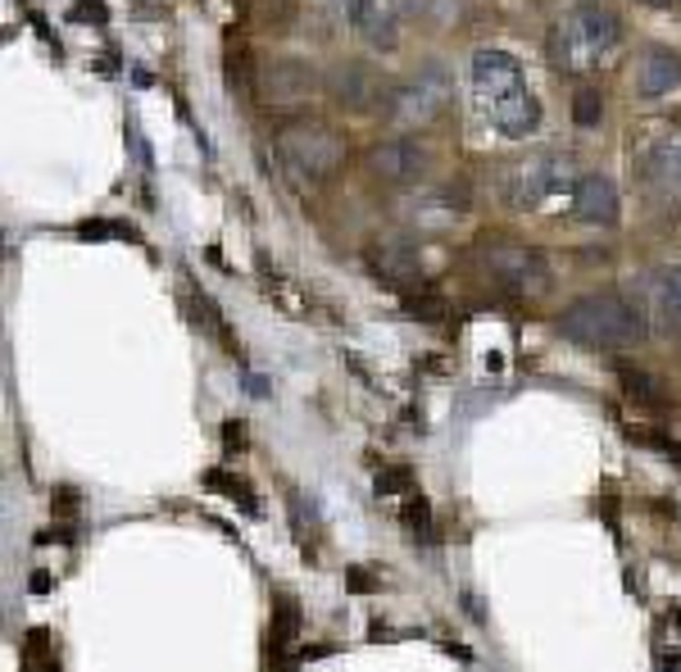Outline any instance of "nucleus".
<instances>
[{"label":"nucleus","mask_w":681,"mask_h":672,"mask_svg":"<svg viewBox=\"0 0 681 672\" xmlns=\"http://www.w3.org/2000/svg\"><path fill=\"white\" fill-rule=\"evenodd\" d=\"M473 92H478V105L486 109V118L504 137H527L536 133L541 123V105L536 96L527 92V73L523 64L509 55V51H478L473 55Z\"/></svg>","instance_id":"obj_1"},{"label":"nucleus","mask_w":681,"mask_h":672,"mask_svg":"<svg viewBox=\"0 0 681 672\" xmlns=\"http://www.w3.org/2000/svg\"><path fill=\"white\" fill-rule=\"evenodd\" d=\"M559 332L582 350H622V346H641L650 323L641 305H631L622 296H586L573 309H564Z\"/></svg>","instance_id":"obj_2"},{"label":"nucleus","mask_w":681,"mask_h":672,"mask_svg":"<svg viewBox=\"0 0 681 672\" xmlns=\"http://www.w3.org/2000/svg\"><path fill=\"white\" fill-rule=\"evenodd\" d=\"M618 19L600 6H577L559 19V28L549 32V60L564 73H590L614 46H618Z\"/></svg>","instance_id":"obj_3"},{"label":"nucleus","mask_w":681,"mask_h":672,"mask_svg":"<svg viewBox=\"0 0 681 672\" xmlns=\"http://www.w3.org/2000/svg\"><path fill=\"white\" fill-rule=\"evenodd\" d=\"M277 155L295 178L305 182H332L346 164V141H340L327 123H291L277 133Z\"/></svg>","instance_id":"obj_4"},{"label":"nucleus","mask_w":681,"mask_h":672,"mask_svg":"<svg viewBox=\"0 0 681 672\" xmlns=\"http://www.w3.org/2000/svg\"><path fill=\"white\" fill-rule=\"evenodd\" d=\"M450 92H454V87H450L446 69L422 64L413 77H405L400 87L387 92V118L396 123V128H428L432 118L446 114Z\"/></svg>","instance_id":"obj_5"},{"label":"nucleus","mask_w":681,"mask_h":672,"mask_svg":"<svg viewBox=\"0 0 681 672\" xmlns=\"http://www.w3.org/2000/svg\"><path fill=\"white\" fill-rule=\"evenodd\" d=\"M478 260H482L486 277L500 291H509V296H518V301L541 296V291L549 286V269H545V260L536 255L532 245H518V241H482L478 245Z\"/></svg>","instance_id":"obj_6"},{"label":"nucleus","mask_w":681,"mask_h":672,"mask_svg":"<svg viewBox=\"0 0 681 672\" xmlns=\"http://www.w3.org/2000/svg\"><path fill=\"white\" fill-rule=\"evenodd\" d=\"M318 73L305 64V60H269L254 73V92H260L264 109H277V114H295L305 109L314 96H318Z\"/></svg>","instance_id":"obj_7"},{"label":"nucleus","mask_w":681,"mask_h":672,"mask_svg":"<svg viewBox=\"0 0 681 672\" xmlns=\"http://www.w3.org/2000/svg\"><path fill=\"white\" fill-rule=\"evenodd\" d=\"M577 168L568 155H532V159H518L514 168H509V200H514L518 209H536L545 196H555L564 187H577Z\"/></svg>","instance_id":"obj_8"},{"label":"nucleus","mask_w":681,"mask_h":672,"mask_svg":"<svg viewBox=\"0 0 681 672\" xmlns=\"http://www.w3.org/2000/svg\"><path fill=\"white\" fill-rule=\"evenodd\" d=\"M323 92H327L332 105H340V109H373V105L387 101V82H381L368 64L346 60V64H332V69H327Z\"/></svg>","instance_id":"obj_9"},{"label":"nucleus","mask_w":681,"mask_h":672,"mask_svg":"<svg viewBox=\"0 0 681 672\" xmlns=\"http://www.w3.org/2000/svg\"><path fill=\"white\" fill-rule=\"evenodd\" d=\"M422 168H428V155H422V146L405 141V137H391V141H377L368 150V174L377 182L387 187H409L422 178Z\"/></svg>","instance_id":"obj_10"},{"label":"nucleus","mask_w":681,"mask_h":672,"mask_svg":"<svg viewBox=\"0 0 681 672\" xmlns=\"http://www.w3.org/2000/svg\"><path fill=\"white\" fill-rule=\"evenodd\" d=\"M368 269L377 282H387L396 291H409V286H422V255L405 241H381V245H368Z\"/></svg>","instance_id":"obj_11"},{"label":"nucleus","mask_w":681,"mask_h":672,"mask_svg":"<svg viewBox=\"0 0 681 672\" xmlns=\"http://www.w3.org/2000/svg\"><path fill=\"white\" fill-rule=\"evenodd\" d=\"M336 6L373 51H396L400 28H396V10L387 6V0H336Z\"/></svg>","instance_id":"obj_12"},{"label":"nucleus","mask_w":681,"mask_h":672,"mask_svg":"<svg viewBox=\"0 0 681 672\" xmlns=\"http://www.w3.org/2000/svg\"><path fill=\"white\" fill-rule=\"evenodd\" d=\"M573 209H577L582 223L609 228L618 219V187L605 174H582L577 187H573Z\"/></svg>","instance_id":"obj_13"},{"label":"nucleus","mask_w":681,"mask_h":672,"mask_svg":"<svg viewBox=\"0 0 681 672\" xmlns=\"http://www.w3.org/2000/svg\"><path fill=\"white\" fill-rule=\"evenodd\" d=\"M681 82V55L672 46H650L641 55V69H636V87H641L646 101H659L668 92H677Z\"/></svg>","instance_id":"obj_14"},{"label":"nucleus","mask_w":681,"mask_h":672,"mask_svg":"<svg viewBox=\"0 0 681 672\" xmlns=\"http://www.w3.org/2000/svg\"><path fill=\"white\" fill-rule=\"evenodd\" d=\"M646 178H650V191L668 204H681V137H668L650 150L646 159Z\"/></svg>","instance_id":"obj_15"},{"label":"nucleus","mask_w":681,"mask_h":672,"mask_svg":"<svg viewBox=\"0 0 681 672\" xmlns=\"http://www.w3.org/2000/svg\"><path fill=\"white\" fill-rule=\"evenodd\" d=\"M650 301L668 323H681V269H659L650 277Z\"/></svg>","instance_id":"obj_16"},{"label":"nucleus","mask_w":681,"mask_h":672,"mask_svg":"<svg viewBox=\"0 0 681 672\" xmlns=\"http://www.w3.org/2000/svg\"><path fill=\"white\" fill-rule=\"evenodd\" d=\"M295 637H301V605H295L291 596L277 600V613H273V641L277 645H291Z\"/></svg>","instance_id":"obj_17"},{"label":"nucleus","mask_w":681,"mask_h":672,"mask_svg":"<svg viewBox=\"0 0 681 672\" xmlns=\"http://www.w3.org/2000/svg\"><path fill=\"white\" fill-rule=\"evenodd\" d=\"M600 114H605L600 92H577L573 96V123H577V128H595V123H600Z\"/></svg>","instance_id":"obj_18"},{"label":"nucleus","mask_w":681,"mask_h":672,"mask_svg":"<svg viewBox=\"0 0 681 672\" xmlns=\"http://www.w3.org/2000/svg\"><path fill=\"white\" fill-rule=\"evenodd\" d=\"M245 10H250L254 19H264V23L273 28V23H286L295 6H291V0H245Z\"/></svg>","instance_id":"obj_19"},{"label":"nucleus","mask_w":681,"mask_h":672,"mask_svg":"<svg viewBox=\"0 0 681 672\" xmlns=\"http://www.w3.org/2000/svg\"><path fill=\"white\" fill-rule=\"evenodd\" d=\"M205 482H209V486H219V491H223V495H232V500H241L245 510H254V500L245 495V482H241V477H228V473H219V469H214V473H205Z\"/></svg>","instance_id":"obj_20"},{"label":"nucleus","mask_w":681,"mask_h":672,"mask_svg":"<svg viewBox=\"0 0 681 672\" xmlns=\"http://www.w3.org/2000/svg\"><path fill=\"white\" fill-rule=\"evenodd\" d=\"M409 486H413L409 469H381V473H377V495H400V491H409Z\"/></svg>","instance_id":"obj_21"},{"label":"nucleus","mask_w":681,"mask_h":672,"mask_svg":"<svg viewBox=\"0 0 681 672\" xmlns=\"http://www.w3.org/2000/svg\"><path fill=\"white\" fill-rule=\"evenodd\" d=\"M622 377H627V391H631V396H641V400H650V405L663 400V396L650 387V377H641V372H622Z\"/></svg>","instance_id":"obj_22"},{"label":"nucleus","mask_w":681,"mask_h":672,"mask_svg":"<svg viewBox=\"0 0 681 672\" xmlns=\"http://www.w3.org/2000/svg\"><path fill=\"white\" fill-rule=\"evenodd\" d=\"M405 523H409L413 532L428 527V504H422V500H409V504H405Z\"/></svg>","instance_id":"obj_23"},{"label":"nucleus","mask_w":681,"mask_h":672,"mask_svg":"<svg viewBox=\"0 0 681 672\" xmlns=\"http://www.w3.org/2000/svg\"><path fill=\"white\" fill-rule=\"evenodd\" d=\"M396 10L400 14H418V19H428L437 10V0H396Z\"/></svg>","instance_id":"obj_24"}]
</instances>
